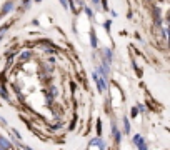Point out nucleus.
I'll list each match as a JSON object with an SVG mask.
<instances>
[{"instance_id": "nucleus-4", "label": "nucleus", "mask_w": 170, "mask_h": 150, "mask_svg": "<svg viewBox=\"0 0 170 150\" xmlns=\"http://www.w3.org/2000/svg\"><path fill=\"white\" fill-rule=\"evenodd\" d=\"M90 40H92V47H94V49H97V37H95V32L90 33Z\"/></svg>"}, {"instance_id": "nucleus-2", "label": "nucleus", "mask_w": 170, "mask_h": 150, "mask_svg": "<svg viewBox=\"0 0 170 150\" xmlns=\"http://www.w3.org/2000/svg\"><path fill=\"white\" fill-rule=\"evenodd\" d=\"M90 147H98V149H105V143H103L100 138H94L90 140Z\"/></svg>"}, {"instance_id": "nucleus-3", "label": "nucleus", "mask_w": 170, "mask_h": 150, "mask_svg": "<svg viewBox=\"0 0 170 150\" xmlns=\"http://www.w3.org/2000/svg\"><path fill=\"white\" fill-rule=\"evenodd\" d=\"M0 149H12V143L5 137H2V135H0Z\"/></svg>"}, {"instance_id": "nucleus-1", "label": "nucleus", "mask_w": 170, "mask_h": 150, "mask_svg": "<svg viewBox=\"0 0 170 150\" xmlns=\"http://www.w3.org/2000/svg\"><path fill=\"white\" fill-rule=\"evenodd\" d=\"M13 10V2H5L4 8H2V13L4 15H7V13H10Z\"/></svg>"}, {"instance_id": "nucleus-5", "label": "nucleus", "mask_w": 170, "mask_h": 150, "mask_svg": "<svg viewBox=\"0 0 170 150\" xmlns=\"http://www.w3.org/2000/svg\"><path fill=\"white\" fill-rule=\"evenodd\" d=\"M123 127H125V129H123V130H125V132H130V125H128V118H127V117H123Z\"/></svg>"}, {"instance_id": "nucleus-9", "label": "nucleus", "mask_w": 170, "mask_h": 150, "mask_svg": "<svg viewBox=\"0 0 170 150\" xmlns=\"http://www.w3.org/2000/svg\"><path fill=\"white\" fill-rule=\"evenodd\" d=\"M29 57H30V54H29V52H25V54H22V60H27Z\"/></svg>"}, {"instance_id": "nucleus-6", "label": "nucleus", "mask_w": 170, "mask_h": 150, "mask_svg": "<svg viewBox=\"0 0 170 150\" xmlns=\"http://www.w3.org/2000/svg\"><path fill=\"white\" fill-rule=\"evenodd\" d=\"M137 147H138V149H147V143H145L144 138H142V140L138 142V143H137Z\"/></svg>"}, {"instance_id": "nucleus-8", "label": "nucleus", "mask_w": 170, "mask_h": 150, "mask_svg": "<svg viewBox=\"0 0 170 150\" xmlns=\"http://www.w3.org/2000/svg\"><path fill=\"white\" fill-rule=\"evenodd\" d=\"M60 4L64 5V8H68V2H67V0H60Z\"/></svg>"}, {"instance_id": "nucleus-7", "label": "nucleus", "mask_w": 170, "mask_h": 150, "mask_svg": "<svg viewBox=\"0 0 170 150\" xmlns=\"http://www.w3.org/2000/svg\"><path fill=\"white\" fill-rule=\"evenodd\" d=\"M140 140H142V137H140V135H135V137H133V143H135V145H137V143H138Z\"/></svg>"}]
</instances>
